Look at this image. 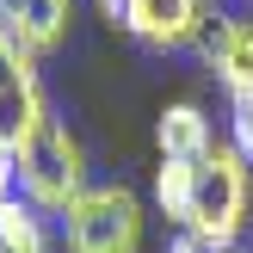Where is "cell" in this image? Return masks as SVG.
Returning a JSON list of instances; mask_svg holds the SVG:
<instances>
[{"mask_svg": "<svg viewBox=\"0 0 253 253\" xmlns=\"http://www.w3.org/2000/svg\"><path fill=\"white\" fill-rule=\"evenodd\" d=\"M247 167H253V161L241 155V148H222V142L192 167V204H185V222H179V229L192 235L204 253L235 247V235H241L247 198H253V173Z\"/></svg>", "mask_w": 253, "mask_h": 253, "instance_id": "1", "label": "cell"}, {"mask_svg": "<svg viewBox=\"0 0 253 253\" xmlns=\"http://www.w3.org/2000/svg\"><path fill=\"white\" fill-rule=\"evenodd\" d=\"M12 173H19V198L43 216H62L74 198L86 192V161H81V142L68 136V124L49 111L19 148H12Z\"/></svg>", "mask_w": 253, "mask_h": 253, "instance_id": "2", "label": "cell"}, {"mask_svg": "<svg viewBox=\"0 0 253 253\" xmlns=\"http://www.w3.org/2000/svg\"><path fill=\"white\" fill-rule=\"evenodd\" d=\"M56 222L68 253H142V198L130 185H86Z\"/></svg>", "mask_w": 253, "mask_h": 253, "instance_id": "3", "label": "cell"}, {"mask_svg": "<svg viewBox=\"0 0 253 253\" xmlns=\"http://www.w3.org/2000/svg\"><path fill=\"white\" fill-rule=\"evenodd\" d=\"M43 118H49V99H43V81H37V56L0 25V142L19 148Z\"/></svg>", "mask_w": 253, "mask_h": 253, "instance_id": "4", "label": "cell"}, {"mask_svg": "<svg viewBox=\"0 0 253 253\" xmlns=\"http://www.w3.org/2000/svg\"><path fill=\"white\" fill-rule=\"evenodd\" d=\"M210 0H118V25L148 49H185L210 31Z\"/></svg>", "mask_w": 253, "mask_h": 253, "instance_id": "5", "label": "cell"}, {"mask_svg": "<svg viewBox=\"0 0 253 253\" xmlns=\"http://www.w3.org/2000/svg\"><path fill=\"white\" fill-rule=\"evenodd\" d=\"M198 43H204V62L216 68V81L229 86V99L253 93V19H222L216 12Z\"/></svg>", "mask_w": 253, "mask_h": 253, "instance_id": "6", "label": "cell"}, {"mask_svg": "<svg viewBox=\"0 0 253 253\" xmlns=\"http://www.w3.org/2000/svg\"><path fill=\"white\" fill-rule=\"evenodd\" d=\"M0 25H6L31 56H49V49L68 43L74 0H0Z\"/></svg>", "mask_w": 253, "mask_h": 253, "instance_id": "7", "label": "cell"}, {"mask_svg": "<svg viewBox=\"0 0 253 253\" xmlns=\"http://www.w3.org/2000/svg\"><path fill=\"white\" fill-rule=\"evenodd\" d=\"M155 142L167 161H204L210 148H216V130H210L204 105H167L155 124Z\"/></svg>", "mask_w": 253, "mask_h": 253, "instance_id": "8", "label": "cell"}, {"mask_svg": "<svg viewBox=\"0 0 253 253\" xmlns=\"http://www.w3.org/2000/svg\"><path fill=\"white\" fill-rule=\"evenodd\" d=\"M0 253H49V235H43V210H31L19 192L0 204Z\"/></svg>", "mask_w": 253, "mask_h": 253, "instance_id": "9", "label": "cell"}, {"mask_svg": "<svg viewBox=\"0 0 253 253\" xmlns=\"http://www.w3.org/2000/svg\"><path fill=\"white\" fill-rule=\"evenodd\" d=\"M192 167L198 161H167V155H161V167H155V204L167 210L173 222H185V204H192Z\"/></svg>", "mask_w": 253, "mask_h": 253, "instance_id": "10", "label": "cell"}, {"mask_svg": "<svg viewBox=\"0 0 253 253\" xmlns=\"http://www.w3.org/2000/svg\"><path fill=\"white\" fill-rule=\"evenodd\" d=\"M229 130H235V148L253 161V93H241V99L229 105Z\"/></svg>", "mask_w": 253, "mask_h": 253, "instance_id": "11", "label": "cell"}, {"mask_svg": "<svg viewBox=\"0 0 253 253\" xmlns=\"http://www.w3.org/2000/svg\"><path fill=\"white\" fill-rule=\"evenodd\" d=\"M167 253H204V247H198V241H192V235H179V241H173Z\"/></svg>", "mask_w": 253, "mask_h": 253, "instance_id": "12", "label": "cell"}, {"mask_svg": "<svg viewBox=\"0 0 253 253\" xmlns=\"http://www.w3.org/2000/svg\"><path fill=\"white\" fill-rule=\"evenodd\" d=\"M216 253H241V247H216Z\"/></svg>", "mask_w": 253, "mask_h": 253, "instance_id": "13", "label": "cell"}, {"mask_svg": "<svg viewBox=\"0 0 253 253\" xmlns=\"http://www.w3.org/2000/svg\"><path fill=\"white\" fill-rule=\"evenodd\" d=\"M210 6H216V0H210Z\"/></svg>", "mask_w": 253, "mask_h": 253, "instance_id": "14", "label": "cell"}]
</instances>
